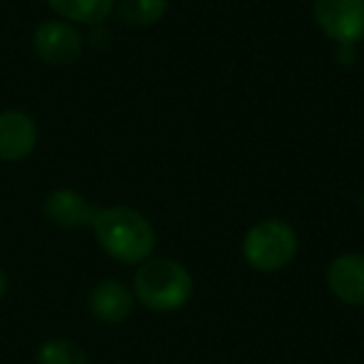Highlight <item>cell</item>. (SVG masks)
Segmentation results:
<instances>
[{
  "label": "cell",
  "instance_id": "cell-1",
  "mask_svg": "<svg viewBox=\"0 0 364 364\" xmlns=\"http://www.w3.org/2000/svg\"><path fill=\"white\" fill-rule=\"evenodd\" d=\"M92 230L100 247L117 262L140 264L150 257L155 247V232L145 215L122 205L100 210Z\"/></svg>",
  "mask_w": 364,
  "mask_h": 364
},
{
  "label": "cell",
  "instance_id": "cell-2",
  "mask_svg": "<svg viewBox=\"0 0 364 364\" xmlns=\"http://www.w3.org/2000/svg\"><path fill=\"white\" fill-rule=\"evenodd\" d=\"M132 294L152 312H175L193 297V274L177 259L147 257L132 277Z\"/></svg>",
  "mask_w": 364,
  "mask_h": 364
},
{
  "label": "cell",
  "instance_id": "cell-3",
  "mask_svg": "<svg viewBox=\"0 0 364 364\" xmlns=\"http://www.w3.org/2000/svg\"><path fill=\"white\" fill-rule=\"evenodd\" d=\"M242 255L252 269L277 272L297 255V232L284 220H259L245 235Z\"/></svg>",
  "mask_w": 364,
  "mask_h": 364
},
{
  "label": "cell",
  "instance_id": "cell-4",
  "mask_svg": "<svg viewBox=\"0 0 364 364\" xmlns=\"http://www.w3.org/2000/svg\"><path fill=\"white\" fill-rule=\"evenodd\" d=\"M314 21L334 43L354 46L364 38V0H314Z\"/></svg>",
  "mask_w": 364,
  "mask_h": 364
},
{
  "label": "cell",
  "instance_id": "cell-5",
  "mask_svg": "<svg viewBox=\"0 0 364 364\" xmlns=\"http://www.w3.org/2000/svg\"><path fill=\"white\" fill-rule=\"evenodd\" d=\"M33 50L48 65H73L82 53V36L68 21H46L33 33Z\"/></svg>",
  "mask_w": 364,
  "mask_h": 364
},
{
  "label": "cell",
  "instance_id": "cell-6",
  "mask_svg": "<svg viewBox=\"0 0 364 364\" xmlns=\"http://www.w3.org/2000/svg\"><path fill=\"white\" fill-rule=\"evenodd\" d=\"M100 208L90 203L87 198H82L75 190H53L46 200H43V215L48 218V223H53L60 230H82L92 228Z\"/></svg>",
  "mask_w": 364,
  "mask_h": 364
},
{
  "label": "cell",
  "instance_id": "cell-7",
  "mask_svg": "<svg viewBox=\"0 0 364 364\" xmlns=\"http://www.w3.org/2000/svg\"><path fill=\"white\" fill-rule=\"evenodd\" d=\"M38 147V125L23 110L0 112V160L21 162Z\"/></svg>",
  "mask_w": 364,
  "mask_h": 364
},
{
  "label": "cell",
  "instance_id": "cell-8",
  "mask_svg": "<svg viewBox=\"0 0 364 364\" xmlns=\"http://www.w3.org/2000/svg\"><path fill=\"white\" fill-rule=\"evenodd\" d=\"M327 284L334 297L352 307H364V255L347 252L329 262Z\"/></svg>",
  "mask_w": 364,
  "mask_h": 364
},
{
  "label": "cell",
  "instance_id": "cell-9",
  "mask_svg": "<svg viewBox=\"0 0 364 364\" xmlns=\"http://www.w3.org/2000/svg\"><path fill=\"white\" fill-rule=\"evenodd\" d=\"M92 317L105 324H120L135 307V294L120 282V279H102L92 287L87 297Z\"/></svg>",
  "mask_w": 364,
  "mask_h": 364
},
{
  "label": "cell",
  "instance_id": "cell-10",
  "mask_svg": "<svg viewBox=\"0 0 364 364\" xmlns=\"http://www.w3.org/2000/svg\"><path fill=\"white\" fill-rule=\"evenodd\" d=\"M48 6L68 23L97 26L115 8V0H48Z\"/></svg>",
  "mask_w": 364,
  "mask_h": 364
},
{
  "label": "cell",
  "instance_id": "cell-11",
  "mask_svg": "<svg viewBox=\"0 0 364 364\" xmlns=\"http://www.w3.org/2000/svg\"><path fill=\"white\" fill-rule=\"evenodd\" d=\"M167 11V0H120L117 18L130 28L155 26Z\"/></svg>",
  "mask_w": 364,
  "mask_h": 364
},
{
  "label": "cell",
  "instance_id": "cell-12",
  "mask_svg": "<svg viewBox=\"0 0 364 364\" xmlns=\"http://www.w3.org/2000/svg\"><path fill=\"white\" fill-rule=\"evenodd\" d=\"M38 364H87V354L80 344H75L73 339L53 337L48 342L41 344L36 354Z\"/></svg>",
  "mask_w": 364,
  "mask_h": 364
},
{
  "label": "cell",
  "instance_id": "cell-13",
  "mask_svg": "<svg viewBox=\"0 0 364 364\" xmlns=\"http://www.w3.org/2000/svg\"><path fill=\"white\" fill-rule=\"evenodd\" d=\"M6 292H8V277H6V272L0 269V299L6 297Z\"/></svg>",
  "mask_w": 364,
  "mask_h": 364
},
{
  "label": "cell",
  "instance_id": "cell-14",
  "mask_svg": "<svg viewBox=\"0 0 364 364\" xmlns=\"http://www.w3.org/2000/svg\"><path fill=\"white\" fill-rule=\"evenodd\" d=\"M362 215H364V198H362Z\"/></svg>",
  "mask_w": 364,
  "mask_h": 364
}]
</instances>
